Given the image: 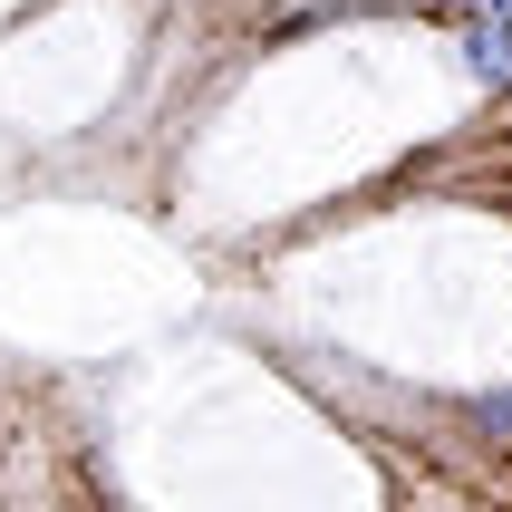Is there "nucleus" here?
Returning a JSON list of instances; mask_svg holds the SVG:
<instances>
[{"mask_svg": "<svg viewBox=\"0 0 512 512\" xmlns=\"http://www.w3.org/2000/svg\"><path fill=\"white\" fill-rule=\"evenodd\" d=\"M455 58L493 97H512V10H484V20H455Z\"/></svg>", "mask_w": 512, "mask_h": 512, "instance_id": "f257e3e1", "label": "nucleus"}, {"mask_svg": "<svg viewBox=\"0 0 512 512\" xmlns=\"http://www.w3.org/2000/svg\"><path fill=\"white\" fill-rule=\"evenodd\" d=\"M464 426H474L493 455L512 464V387H474V397H464Z\"/></svg>", "mask_w": 512, "mask_h": 512, "instance_id": "f03ea898", "label": "nucleus"}]
</instances>
